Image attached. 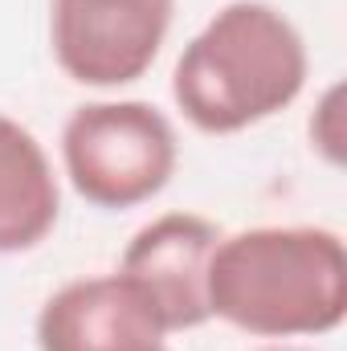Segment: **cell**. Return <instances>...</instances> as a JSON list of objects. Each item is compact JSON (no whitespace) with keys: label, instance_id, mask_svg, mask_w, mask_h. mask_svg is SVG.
Returning <instances> with one entry per match:
<instances>
[{"label":"cell","instance_id":"cell-1","mask_svg":"<svg viewBox=\"0 0 347 351\" xmlns=\"http://www.w3.org/2000/svg\"><path fill=\"white\" fill-rule=\"evenodd\" d=\"M213 319L258 335H331L347 319V245L327 225H258L217 241L208 262Z\"/></svg>","mask_w":347,"mask_h":351},{"label":"cell","instance_id":"cell-2","mask_svg":"<svg viewBox=\"0 0 347 351\" xmlns=\"http://www.w3.org/2000/svg\"><path fill=\"white\" fill-rule=\"evenodd\" d=\"M307 74V41L282 8L229 0L176 58L172 102L196 131L237 135L294 106Z\"/></svg>","mask_w":347,"mask_h":351},{"label":"cell","instance_id":"cell-3","mask_svg":"<svg viewBox=\"0 0 347 351\" xmlns=\"http://www.w3.org/2000/svg\"><path fill=\"white\" fill-rule=\"evenodd\" d=\"M180 164L172 119L143 98H98L74 106L62 127V168L94 208H135L168 188Z\"/></svg>","mask_w":347,"mask_h":351},{"label":"cell","instance_id":"cell-4","mask_svg":"<svg viewBox=\"0 0 347 351\" xmlns=\"http://www.w3.org/2000/svg\"><path fill=\"white\" fill-rule=\"evenodd\" d=\"M176 0H49V49L78 86L139 82L172 29Z\"/></svg>","mask_w":347,"mask_h":351},{"label":"cell","instance_id":"cell-5","mask_svg":"<svg viewBox=\"0 0 347 351\" xmlns=\"http://www.w3.org/2000/svg\"><path fill=\"white\" fill-rule=\"evenodd\" d=\"M221 225L200 213H164L147 221L123 250L119 274L143 294L164 331H192L213 319L208 262L221 241Z\"/></svg>","mask_w":347,"mask_h":351},{"label":"cell","instance_id":"cell-6","mask_svg":"<svg viewBox=\"0 0 347 351\" xmlns=\"http://www.w3.org/2000/svg\"><path fill=\"white\" fill-rule=\"evenodd\" d=\"M37 351H172L143 294L115 269L58 286L33 323Z\"/></svg>","mask_w":347,"mask_h":351},{"label":"cell","instance_id":"cell-7","mask_svg":"<svg viewBox=\"0 0 347 351\" xmlns=\"http://www.w3.org/2000/svg\"><path fill=\"white\" fill-rule=\"evenodd\" d=\"M62 217V184L41 139L0 110V254L37 250Z\"/></svg>","mask_w":347,"mask_h":351},{"label":"cell","instance_id":"cell-8","mask_svg":"<svg viewBox=\"0 0 347 351\" xmlns=\"http://www.w3.org/2000/svg\"><path fill=\"white\" fill-rule=\"evenodd\" d=\"M339 102H344V86L335 82L311 114V147L335 168L344 164V110H339Z\"/></svg>","mask_w":347,"mask_h":351},{"label":"cell","instance_id":"cell-9","mask_svg":"<svg viewBox=\"0 0 347 351\" xmlns=\"http://www.w3.org/2000/svg\"><path fill=\"white\" fill-rule=\"evenodd\" d=\"M261 351H311V348H261Z\"/></svg>","mask_w":347,"mask_h":351}]
</instances>
